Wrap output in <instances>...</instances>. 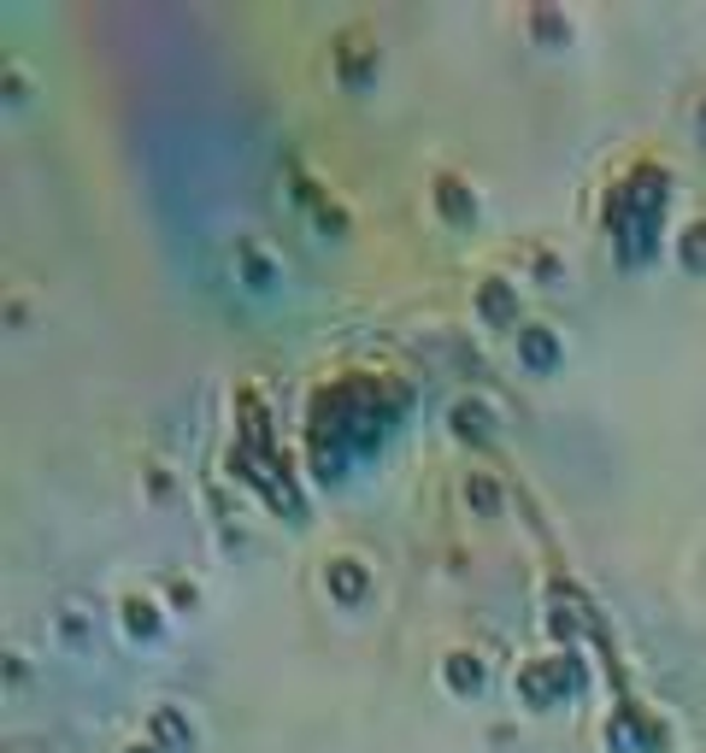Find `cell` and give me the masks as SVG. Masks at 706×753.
Listing matches in <instances>:
<instances>
[{"label": "cell", "instance_id": "cell-1", "mask_svg": "<svg viewBox=\"0 0 706 753\" xmlns=\"http://www.w3.org/2000/svg\"><path fill=\"white\" fill-rule=\"evenodd\" d=\"M584 688V665L577 654H548V659H524L518 665V701L524 706H553L559 695Z\"/></svg>", "mask_w": 706, "mask_h": 753}, {"label": "cell", "instance_id": "cell-2", "mask_svg": "<svg viewBox=\"0 0 706 753\" xmlns=\"http://www.w3.org/2000/svg\"><path fill=\"white\" fill-rule=\"evenodd\" d=\"M471 306H477V319H483L489 330H518L524 324V295H518V277H507V271H494V277L477 283Z\"/></svg>", "mask_w": 706, "mask_h": 753}, {"label": "cell", "instance_id": "cell-3", "mask_svg": "<svg viewBox=\"0 0 706 753\" xmlns=\"http://www.w3.org/2000/svg\"><path fill=\"white\" fill-rule=\"evenodd\" d=\"M512 342H518V365L524 371H553L566 360V342H559V330L548 319H524L512 330Z\"/></svg>", "mask_w": 706, "mask_h": 753}, {"label": "cell", "instance_id": "cell-4", "mask_svg": "<svg viewBox=\"0 0 706 753\" xmlns=\"http://www.w3.org/2000/svg\"><path fill=\"white\" fill-rule=\"evenodd\" d=\"M494 424H501V412H494V401H483V394H453L448 401V430L460 436V442H489Z\"/></svg>", "mask_w": 706, "mask_h": 753}, {"label": "cell", "instance_id": "cell-5", "mask_svg": "<svg viewBox=\"0 0 706 753\" xmlns=\"http://www.w3.org/2000/svg\"><path fill=\"white\" fill-rule=\"evenodd\" d=\"M430 201H435V213H442L448 224H471L477 218V188L460 172H435L430 177Z\"/></svg>", "mask_w": 706, "mask_h": 753}, {"label": "cell", "instance_id": "cell-6", "mask_svg": "<svg viewBox=\"0 0 706 753\" xmlns=\"http://www.w3.org/2000/svg\"><path fill=\"white\" fill-rule=\"evenodd\" d=\"M324 589H330V600H336V606L365 600V589H371V565H365L360 554H336V559L324 565Z\"/></svg>", "mask_w": 706, "mask_h": 753}, {"label": "cell", "instance_id": "cell-7", "mask_svg": "<svg viewBox=\"0 0 706 753\" xmlns=\"http://www.w3.org/2000/svg\"><path fill=\"white\" fill-rule=\"evenodd\" d=\"M118 624H124L130 636L148 642V636H159V630H165V606H159L148 589H130V595H118Z\"/></svg>", "mask_w": 706, "mask_h": 753}, {"label": "cell", "instance_id": "cell-8", "mask_svg": "<svg viewBox=\"0 0 706 753\" xmlns=\"http://www.w3.org/2000/svg\"><path fill=\"white\" fill-rule=\"evenodd\" d=\"M442 683L460 688V695H477V688L489 683V659L477 654V647H448L442 654Z\"/></svg>", "mask_w": 706, "mask_h": 753}, {"label": "cell", "instance_id": "cell-9", "mask_svg": "<svg viewBox=\"0 0 706 753\" xmlns=\"http://www.w3.org/2000/svg\"><path fill=\"white\" fill-rule=\"evenodd\" d=\"M371 66H377V41H371V30H342L336 36V71L347 82H365Z\"/></svg>", "mask_w": 706, "mask_h": 753}, {"label": "cell", "instance_id": "cell-10", "mask_svg": "<svg viewBox=\"0 0 706 753\" xmlns=\"http://www.w3.org/2000/svg\"><path fill=\"white\" fill-rule=\"evenodd\" d=\"M148 742H159L165 753H183L195 742V724L183 718V706H154L148 713Z\"/></svg>", "mask_w": 706, "mask_h": 753}, {"label": "cell", "instance_id": "cell-11", "mask_svg": "<svg viewBox=\"0 0 706 753\" xmlns=\"http://www.w3.org/2000/svg\"><path fill=\"white\" fill-rule=\"evenodd\" d=\"M236 271H242L247 289H277V254H272V247H259V242L236 247Z\"/></svg>", "mask_w": 706, "mask_h": 753}, {"label": "cell", "instance_id": "cell-12", "mask_svg": "<svg viewBox=\"0 0 706 753\" xmlns=\"http://www.w3.org/2000/svg\"><path fill=\"white\" fill-rule=\"evenodd\" d=\"M465 507L477 512V518H494L507 507V489H501V477L494 471H465Z\"/></svg>", "mask_w": 706, "mask_h": 753}, {"label": "cell", "instance_id": "cell-13", "mask_svg": "<svg viewBox=\"0 0 706 753\" xmlns=\"http://www.w3.org/2000/svg\"><path fill=\"white\" fill-rule=\"evenodd\" d=\"M677 260L689 271H706V218H689L677 229Z\"/></svg>", "mask_w": 706, "mask_h": 753}, {"label": "cell", "instance_id": "cell-14", "mask_svg": "<svg viewBox=\"0 0 706 753\" xmlns=\"http://www.w3.org/2000/svg\"><path fill=\"white\" fill-rule=\"evenodd\" d=\"M530 30L542 36V41H566L571 36V18L559 12V7H530Z\"/></svg>", "mask_w": 706, "mask_h": 753}, {"label": "cell", "instance_id": "cell-15", "mask_svg": "<svg viewBox=\"0 0 706 753\" xmlns=\"http://www.w3.org/2000/svg\"><path fill=\"white\" fill-rule=\"evenodd\" d=\"M530 271H536V277H548V283H559V277H566V265H559V254H553V247H530Z\"/></svg>", "mask_w": 706, "mask_h": 753}, {"label": "cell", "instance_id": "cell-16", "mask_svg": "<svg viewBox=\"0 0 706 753\" xmlns=\"http://www.w3.org/2000/svg\"><path fill=\"white\" fill-rule=\"evenodd\" d=\"M148 495H154V500H159V495H171V471L148 466Z\"/></svg>", "mask_w": 706, "mask_h": 753}, {"label": "cell", "instance_id": "cell-17", "mask_svg": "<svg viewBox=\"0 0 706 753\" xmlns=\"http://www.w3.org/2000/svg\"><path fill=\"white\" fill-rule=\"evenodd\" d=\"M171 600H177V606H189V600H195V589H189L183 577H171Z\"/></svg>", "mask_w": 706, "mask_h": 753}, {"label": "cell", "instance_id": "cell-18", "mask_svg": "<svg viewBox=\"0 0 706 753\" xmlns=\"http://www.w3.org/2000/svg\"><path fill=\"white\" fill-rule=\"evenodd\" d=\"M124 753H165L159 742H148V736H141V742H130V747H124Z\"/></svg>", "mask_w": 706, "mask_h": 753}]
</instances>
